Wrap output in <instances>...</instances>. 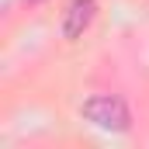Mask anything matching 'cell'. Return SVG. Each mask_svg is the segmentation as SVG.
Wrapping results in <instances>:
<instances>
[{"instance_id":"6da1fadb","label":"cell","mask_w":149,"mask_h":149,"mask_svg":"<svg viewBox=\"0 0 149 149\" xmlns=\"http://www.w3.org/2000/svg\"><path fill=\"white\" fill-rule=\"evenodd\" d=\"M83 121H90L94 128H101V132H128L132 128V111H128V104L121 101V97H114V94H94V97H87L83 101Z\"/></svg>"},{"instance_id":"7a4b0ae2","label":"cell","mask_w":149,"mask_h":149,"mask_svg":"<svg viewBox=\"0 0 149 149\" xmlns=\"http://www.w3.org/2000/svg\"><path fill=\"white\" fill-rule=\"evenodd\" d=\"M97 17V0H70L63 10V38H80Z\"/></svg>"}]
</instances>
